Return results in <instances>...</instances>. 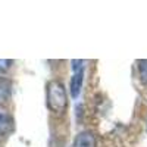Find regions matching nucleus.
Masks as SVG:
<instances>
[{
	"mask_svg": "<svg viewBox=\"0 0 147 147\" xmlns=\"http://www.w3.org/2000/svg\"><path fill=\"white\" fill-rule=\"evenodd\" d=\"M72 147H96V137L90 131H82L75 137Z\"/></svg>",
	"mask_w": 147,
	"mask_h": 147,
	"instance_id": "20e7f679",
	"label": "nucleus"
},
{
	"mask_svg": "<svg viewBox=\"0 0 147 147\" xmlns=\"http://www.w3.org/2000/svg\"><path fill=\"white\" fill-rule=\"evenodd\" d=\"M74 63V75L71 78V96L74 99H78V96L81 94L82 82H84V60H72Z\"/></svg>",
	"mask_w": 147,
	"mask_h": 147,
	"instance_id": "f03ea898",
	"label": "nucleus"
},
{
	"mask_svg": "<svg viewBox=\"0 0 147 147\" xmlns=\"http://www.w3.org/2000/svg\"><path fill=\"white\" fill-rule=\"evenodd\" d=\"M12 94V81L6 77H0V105L9 102Z\"/></svg>",
	"mask_w": 147,
	"mask_h": 147,
	"instance_id": "39448f33",
	"label": "nucleus"
},
{
	"mask_svg": "<svg viewBox=\"0 0 147 147\" xmlns=\"http://www.w3.org/2000/svg\"><path fill=\"white\" fill-rule=\"evenodd\" d=\"M15 129V121L10 115L0 112V140L9 137Z\"/></svg>",
	"mask_w": 147,
	"mask_h": 147,
	"instance_id": "7ed1b4c3",
	"label": "nucleus"
},
{
	"mask_svg": "<svg viewBox=\"0 0 147 147\" xmlns=\"http://www.w3.org/2000/svg\"><path fill=\"white\" fill-rule=\"evenodd\" d=\"M137 68H138V77H140V81H141L143 84L147 85V59H141V60H138Z\"/></svg>",
	"mask_w": 147,
	"mask_h": 147,
	"instance_id": "423d86ee",
	"label": "nucleus"
},
{
	"mask_svg": "<svg viewBox=\"0 0 147 147\" xmlns=\"http://www.w3.org/2000/svg\"><path fill=\"white\" fill-rule=\"evenodd\" d=\"M12 65V60H7V59H0V74L6 72Z\"/></svg>",
	"mask_w": 147,
	"mask_h": 147,
	"instance_id": "0eeeda50",
	"label": "nucleus"
},
{
	"mask_svg": "<svg viewBox=\"0 0 147 147\" xmlns=\"http://www.w3.org/2000/svg\"><path fill=\"white\" fill-rule=\"evenodd\" d=\"M46 102L47 107L55 113H63L68 107V94L65 85L60 81H50L46 90Z\"/></svg>",
	"mask_w": 147,
	"mask_h": 147,
	"instance_id": "f257e3e1",
	"label": "nucleus"
}]
</instances>
